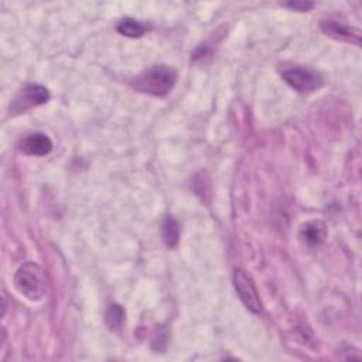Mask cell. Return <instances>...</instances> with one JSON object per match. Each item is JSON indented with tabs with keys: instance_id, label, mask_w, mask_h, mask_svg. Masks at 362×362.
<instances>
[{
	"instance_id": "6da1fadb",
	"label": "cell",
	"mask_w": 362,
	"mask_h": 362,
	"mask_svg": "<svg viewBox=\"0 0 362 362\" xmlns=\"http://www.w3.org/2000/svg\"><path fill=\"white\" fill-rule=\"evenodd\" d=\"M177 82V72L168 65H154L139 74L132 85L136 90L154 96L167 95Z\"/></svg>"
},
{
	"instance_id": "7a4b0ae2",
	"label": "cell",
	"mask_w": 362,
	"mask_h": 362,
	"mask_svg": "<svg viewBox=\"0 0 362 362\" xmlns=\"http://www.w3.org/2000/svg\"><path fill=\"white\" fill-rule=\"evenodd\" d=\"M14 287L31 301L41 300L47 291V279L41 266L33 262L20 266L14 274Z\"/></svg>"
},
{
	"instance_id": "3957f363",
	"label": "cell",
	"mask_w": 362,
	"mask_h": 362,
	"mask_svg": "<svg viewBox=\"0 0 362 362\" xmlns=\"http://www.w3.org/2000/svg\"><path fill=\"white\" fill-rule=\"evenodd\" d=\"M281 76L287 85L297 92H313L322 85V76L307 66H290L281 71Z\"/></svg>"
},
{
	"instance_id": "277c9868",
	"label": "cell",
	"mask_w": 362,
	"mask_h": 362,
	"mask_svg": "<svg viewBox=\"0 0 362 362\" xmlns=\"http://www.w3.org/2000/svg\"><path fill=\"white\" fill-rule=\"evenodd\" d=\"M48 99H49V92L47 88L37 83H30V85H25L18 92V95L13 99L10 105V112L13 115L23 113L34 106L48 102Z\"/></svg>"
},
{
	"instance_id": "5b68a950",
	"label": "cell",
	"mask_w": 362,
	"mask_h": 362,
	"mask_svg": "<svg viewBox=\"0 0 362 362\" xmlns=\"http://www.w3.org/2000/svg\"><path fill=\"white\" fill-rule=\"evenodd\" d=\"M233 286L245 307L252 313L259 314L262 311V301L259 298L253 280L243 270L236 269L233 273Z\"/></svg>"
},
{
	"instance_id": "8992f818",
	"label": "cell",
	"mask_w": 362,
	"mask_h": 362,
	"mask_svg": "<svg viewBox=\"0 0 362 362\" xmlns=\"http://www.w3.org/2000/svg\"><path fill=\"white\" fill-rule=\"evenodd\" d=\"M321 30L338 40V41H345V42H354L356 45L361 44V34L359 31L354 30L352 27H349L348 24H345L344 21L338 20V18H325L321 21Z\"/></svg>"
},
{
	"instance_id": "52a82bcc",
	"label": "cell",
	"mask_w": 362,
	"mask_h": 362,
	"mask_svg": "<svg viewBox=\"0 0 362 362\" xmlns=\"http://www.w3.org/2000/svg\"><path fill=\"white\" fill-rule=\"evenodd\" d=\"M300 238L308 247H318L327 238L325 223L320 219H311L301 225Z\"/></svg>"
},
{
	"instance_id": "ba28073f",
	"label": "cell",
	"mask_w": 362,
	"mask_h": 362,
	"mask_svg": "<svg viewBox=\"0 0 362 362\" xmlns=\"http://www.w3.org/2000/svg\"><path fill=\"white\" fill-rule=\"evenodd\" d=\"M21 150L25 154L30 156H45L52 150V143L49 137L44 133H33L28 134L23 141H21Z\"/></svg>"
},
{
	"instance_id": "9c48e42d",
	"label": "cell",
	"mask_w": 362,
	"mask_h": 362,
	"mask_svg": "<svg viewBox=\"0 0 362 362\" xmlns=\"http://www.w3.org/2000/svg\"><path fill=\"white\" fill-rule=\"evenodd\" d=\"M116 30H117L119 34H122L124 37L137 38V37H141L148 30V27H147V24H144V23H141L139 20L124 18V20L117 23Z\"/></svg>"
},
{
	"instance_id": "30bf717a",
	"label": "cell",
	"mask_w": 362,
	"mask_h": 362,
	"mask_svg": "<svg viewBox=\"0 0 362 362\" xmlns=\"http://www.w3.org/2000/svg\"><path fill=\"white\" fill-rule=\"evenodd\" d=\"M161 236H163L164 243L168 247H174L178 243V240H180V225H178V222L174 218L167 216L163 221Z\"/></svg>"
},
{
	"instance_id": "8fae6325",
	"label": "cell",
	"mask_w": 362,
	"mask_h": 362,
	"mask_svg": "<svg viewBox=\"0 0 362 362\" xmlns=\"http://www.w3.org/2000/svg\"><path fill=\"white\" fill-rule=\"evenodd\" d=\"M105 320L110 329H117L124 321V310L119 304H110L106 310Z\"/></svg>"
},
{
	"instance_id": "7c38bea8",
	"label": "cell",
	"mask_w": 362,
	"mask_h": 362,
	"mask_svg": "<svg viewBox=\"0 0 362 362\" xmlns=\"http://www.w3.org/2000/svg\"><path fill=\"white\" fill-rule=\"evenodd\" d=\"M284 7H290L293 10H298V11H307L313 7V3L310 1H288L283 4Z\"/></svg>"
}]
</instances>
